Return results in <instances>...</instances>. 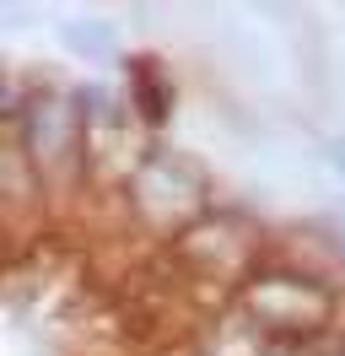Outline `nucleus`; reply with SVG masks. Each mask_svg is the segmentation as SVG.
Here are the masks:
<instances>
[{
    "label": "nucleus",
    "mask_w": 345,
    "mask_h": 356,
    "mask_svg": "<svg viewBox=\"0 0 345 356\" xmlns=\"http://www.w3.org/2000/svg\"><path fill=\"white\" fill-rule=\"evenodd\" d=\"M329 238H335V254H340V265H345V205L329 216Z\"/></svg>",
    "instance_id": "7"
},
{
    "label": "nucleus",
    "mask_w": 345,
    "mask_h": 356,
    "mask_svg": "<svg viewBox=\"0 0 345 356\" xmlns=\"http://www.w3.org/2000/svg\"><path fill=\"white\" fill-rule=\"evenodd\" d=\"M125 216L157 243H178L205 211H211V173L178 146L151 140V152L135 162V173L119 184Z\"/></svg>",
    "instance_id": "3"
},
{
    "label": "nucleus",
    "mask_w": 345,
    "mask_h": 356,
    "mask_svg": "<svg viewBox=\"0 0 345 356\" xmlns=\"http://www.w3.org/2000/svg\"><path fill=\"white\" fill-rule=\"evenodd\" d=\"M232 302L275 346H329V340L345 334L340 281H329L323 270L302 265V259L280 254V248H270V259L232 291Z\"/></svg>",
    "instance_id": "2"
},
{
    "label": "nucleus",
    "mask_w": 345,
    "mask_h": 356,
    "mask_svg": "<svg viewBox=\"0 0 345 356\" xmlns=\"http://www.w3.org/2000/svg\"><path fill=\"white\" fill-rule=\"evenodd\" d=\"M0 130L17 135V146L33 162L49 205H65L76 189L92 184V146H86V119H81L76 87H65L54 76H43V81L6 76Z\"/></svg>",
    "instance_id": "1"
},
{
    "label": "nucleus",
    "mask_w": 345,
    "mask_h": 356,
    "mask_svg": "<svg viewBox=\"0 0 345 356\" xmlns=\"http://www.w3.org/2000/svg\"><path fill=\"white\" fill-rule=\"evenodd\" d=\"M119 87H125L129 108H135V119H141V130H146V135L168 130L172 108H178V81H172V70L162 65L157 54H125Z\"/></svg>",
    "instance_id": "5"
},
{
    "label": "nucleus",
    "mask_w": 345,
    "mask_h": 356,
    "mask_svg": "<svg viewBox=\"0 0 345 356\" xmlns=\"http://www.w3.org/2000/svg\"><path fill=\"white\" fill-rule=\"evenodd\" d=\"M329 162H335V173H340V184H345V130L329 135Z\"/></svg>",
    "instance_id": "8"
},
{
    "label": "nucleus",
    "mask_w": 345,
    "mask_h": 356,
    "mask_svg": "<svg viewBox=\"0 0 345 356\" xmlns=\"http://www.w3.org/2000/svg\"><path fill=\"white\" fill-rule=\"evenodd\" d=\"M270 232L243 211V205H211L200 222L172 243V265L194 275V281H205V286L227 291V302H232V291L254 275L264 259H270Z\"/></svg>",
    "instance_id": "4"
},
{
    "label": "nucleus",
    "mask_w": 345,
    "mask_h": 356,
    "mask_svg": "<svg viewBox=\"0 0 345 356\" xmlns=\"http://www.w3.org/2000/svg\"><path fill=\"white\" fill-rule=\"evenodd\" d=\"M65 49L76 54V60H86V65H125V49H119V33L108 22H92V17H76V22L60 27Z\"/></svg>",
    "instance_id": "6"
}]
</instances>
